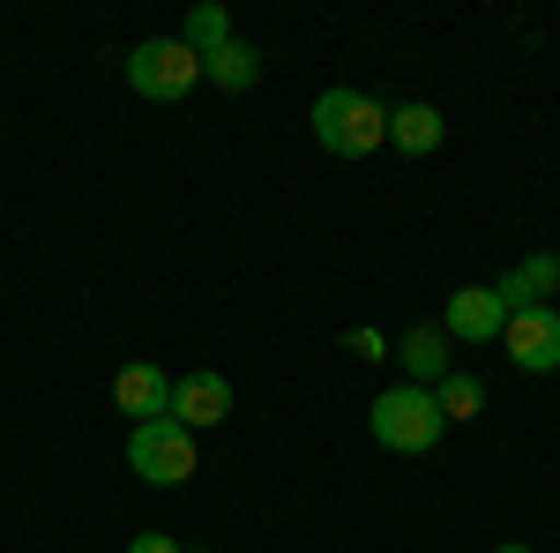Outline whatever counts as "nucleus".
Listing matches in <instances>:
<instances>
[{
	"label": "nucleus",
	"mask_w": 560,
	"mask_h": 553,
	"mask_svg": "<svg viewBox=\"0 0 560 553\" xmlns=\"http://www.w3.org/2000/svg\"><path fill=\"white\" fill-rule=\"evenodd\" d=\"M306 120H314V142L329 158H366V150L388 142V105L366 97V90H322Z\"/></svg>",
	"instance_id": "nucleus-1"
},
{
	"label": "nucleus",
	"mask_w": 560,
	"mask_h": 553,
	"mask_svg": "<svg viewBox=\"0 0 560 553\" xmlns=\"http://www.w3.org/2000/svg\"><path fill=\"white\" fill-rule=\"evenodd\" d=\"M366 426H374V441L396 449V457H427L433 441L448 434L441 404H433V389H411V382L382 389V396H374V412H366Z\"/></svg>",
	"instance_id": "nucleus-2"
},
{
	"label": "nucleus",
	"mask_w": 560,
	"mask_h": 553,
	"mask_svg": "<svg viewBox=\"0 0 560 553\" xmlns=\"http://www.w3.org/2000/svg\"><path fill=\"white\" fill-rule=\"evenodd\" d=\"M195 464H202V457H195V434L179 419H142L128 434V471L142 486H187Z\"/></svg>",
	"instance_id": "nucleus-3"
},
{
	"label": "nucleus",
	"mask_w": 560,
	"mask_h": 553,
	"mask_svg": "<svg viewBox=\"0 0 560 553\" xmlns=\"http://www.w3.org/2000/svg\"><path fill=\"white\" fill-rule=\"evenodd\" d=\"M120 68H128V90H142V97H165V105H173V97H187V90L202 83V60H195V53H187L179 38L135 45Z\"/></svg>",
	"instance_id": "nucleus-4"
},
{
	"label": "nucleus",
	"mask_w": 560,
	"mask_h": 553,
	"mask_svg": "<svg viewBox=\"0 0 560 553\" xmlns=\"http://www.w3.org/2000/svg\"><path fill=\"white\" fill-rule=\"evenodd\" d=\"M501 344H509V359L523 375H553L560 367V307H509Z\"/></svg>",
	"instance_id": "nucleus-5"
},
{
	"label": "nucleus",
	"mask_w": 560,
	"mask_h": 553,
	"mask_svg": "<svg viewBox=\"0 0 560 553\" xmlns=\"http://www.w3.org/2000/svg\"><path fill=\"white\" fill-rule=\"evenodd\" d=\"M173 419L187 434H202V426H224L232 419V382L217 375V367H195V375H179L173 382Z\"/></svg>",
	"instance_id": "nucleus-6"
},
{
	"label": "nucleus",
	"mask_w": 560,
	"mask_h": 553,
	"mask_svg": "<svg viewBox=\"0 0 560 553\" xmlns=\"http://www.w3.org/2000/svg\"><path fill=\"white\" fill-rule=\"evenodd\" d=\"M501 322H509V299L493 292V285H464V292H448V314H441V337L486 344V337H501Z\"/></svg>",
	"instance_id": "nucleus-7"
},
{
	"label": "nucleus",
	"mask_w": 560,
	"mask_h": 553,
	"mask_svg": "<svg viewBox=\"0 0 560 553\" xmlns=\"http://www.w3.org/2000/svg\"><path fill=\"white\" fill-rule=\"evenodd\" d=\"M113 404H120L135 426H142V419H173V375L150 367V359H135V367L113 375Z\"/></svg>",
	"instance_id": "nucleus-8"
},
{
	"label": "nucleus",
	"mask_w": 560,
	"mask_h": 553,
	"mask_svg": "<svg viewBox=\"0 0 560 553\" xmlns=\"http://www.w3.org/2000/svg\"><path fill=\"white\" fill-rule=\"evenodd\" d=\"M493 292L509 299V307H553V292H560V255H523Z\"/></svg>",
	"instance_id": "nucleus-9"
},
{
	"label": "nucleus",
	"mask_w": 560,
	"mask_h": 553,
	"mask_svg": "<svg viewBox=\"0 0 560 553\" xmlns=\"http://www.w3.org/2000/svg\"><path fill=\"white\" fill-rule=\"evenodd\" d=\"M396 359H404L411 389H433L441 375H448V337H441V330H411V337L396 344Z\"/></svg>",
	"instance_id": "nucleus-10"
},
{
	"label": "nucleus",
	"mask_w": 560,
	"mask_h": 553,
	"mask_svg": "<svg viewBox=\"0 0 560 553\" xmlns=\"http://www.w3.org/2000/svg\"><path fill=\"white\" fill-rule=\"evenodd\" d=\"M388 142H396L404 158L441 150V113H433V105H396V113H388Z\"/></svg>",
	"instance_id": "nucleus-11"
},
{
	"label": "nucleus",
	"mask_w": 560,
	"mask_h": 553,
	"mask_svg": "<svg viewBox=\"0 0 560 553\" xmlns=\"http://www.w3.org/2000/svg\"><path fill=\"white\" fill-rule=\"evenodd\" d=\"M202 83H217V90H255L261 83V53L247 38H232L224 53H210V60H202Z\"/></svg>",
	"instance_id": "nucleus-12"
},
{
	"label": "nucleus",
	"mask_w": 560,
	"mask_h": 553,
	"mask_svg": "<svg viewBox=\"0 0 560 553\" xmlns=\"http://www.w3.org/2000/svg\"><path fill=\"white\" fill-rule=\"evenodd\" d=\"M179 45H187L195 60H210V53H224V45H232V15H224L217 0H202V8H187V23H179Z\"/></svg>",
	"instance_id": "nucleus-13"
},
{
	"label": "nucleus",
	"mask_w": 560,
	"mask_h": 553,
	"mask_svg": "<svg viewBox=\"0 0 560 553\" xmlns=\"http://www.w3.org/2000/svg\"><path fill=\"white\" fill-rule=\"evenodd\" d=\"M433 404H441V419H448V426H456V419H478V412H486V382L448 367V375L433 382Z\"/></svg>",
	"instance_id": "nucleus-14"
},
{
	"label": "nucleus",
	"mask_w": 560,
	"mask_h": 553,
	"mask_svg": "<svg viewBox=\"0 0 560 553\" xmlns=\"http://www.w3.org/2000/svg\"><path fill=\"white\" fill-rule=\"evenodd\" d=\"M128 553H179V539H173V531H142Z\"/></svg>",
	"instance_id": "nucleus-15"
},
{
	"label": "nucleus",
	"mask_w": 560,
	"mask_h": 553,
	"mask_svg": "<svg viewBox=\"0 0 560 553\" xmlns=\"http://www.w3.org/2000/svg\"><path fill=\"white\" fill-rule=\"evenodd\" d=\"M493 553H530V546H516V539H501V546H493Z\"/></svg>",
	"instance_id": "nucleus-16"
}]
</instances>
